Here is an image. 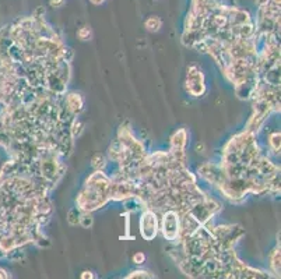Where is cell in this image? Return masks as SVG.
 <instances>
[{"label": "cell", "mask_w": 281, "mask_h": 279, "mask_svg": "<svg viewBox=\"0 0 281 279\" xmlns=\"http://www.w3.org/2000/svg\"><path fill=\"white\" fill-rule=\"evenodd\" d=\"M83 130H84V123L80 120V117H79V116H75V117H73V120H72L70 124H69V132H70V136L73 137V140L77 139V137H80V136H81Z\"/></svg>", "instance_id": "obj_8"}, {"label": "cell", "mask_w": 281, "mask_h": 279, "mask_svg": "<svg viewBox=\"0 0 281 279\" xmlns=\"http://www.w3.org/2000/svg\"><path fill=\"white\" fill-rule=\"evenodd\" d=\"M91 166L95 171H105V168L108 166V159L105 158L104 154L97 152V154L91 158Z\"/></svg>", "instance_id": "obj_10"}, {"label": "cell", "mask_w": 281, "mask_h": 279, "mask_svg": "<svg viewBox=\"0 0 281 279\" xmlns=\"http://www.w3.org/2000/svg\"><path fill=\"white\" fill-rule=\"evenodd\" d=\"M77 36L80 41H90L92 38V31L88 25H83L81 28H79L77 31Z\"/></svg>", "instance_id": "obj_13"}, {"label": "cell", "mask_w": 281, "mask_h": 279, "mask_svg": "<svg viewBox=\"0 0 281 279\" xmlns=\"http://www.w3.org/2000/svg\"><path fill=\"white\" fill-rule=\"evenodd\" d=\"M80 278L81 279H92V278H95V275L92 274L91 271H83L81 272V275H80Z\"/></svg>", "instance_id": "obj_19"}, {"label": "cell", "mask_w": 281, "mask_h": 279, "mask_svg": "<svg viewBox=\"0 0 281 279\" xmlns=\"http://www.w3.org/2000/svg\"><path fill=\"white\" fill-rule=\"evenodd\" d=\"M160 221L158 213L153 209H143L140 216V235L144 240H153L157 236Z\"/></svg>", "instance_id": "obj_2"}, {"label": "cell", "mask_w": 281, "mask_h": 279, "mask_svg": "<svg viewBox=\"0 0 281 279\" xmlns=\"http://www.w3.org/2000/svg\"><path fill=\"white\" fill-rule=\"evenodd\" d=\"M156 275H153L150 271H146V270H134L132 271L126 278H140V279H144V278H154Z\"/></svg>", "instance_id": "obj_14"}, {"label": "cell", "mask_w": 281, "mask_h": 279, "mask_svg": "<svg viewBox=\"0 0 281 279\" xmlns=\"http://www.w3.org/2000/svg\"><path fill=\"white\" fill-rule=\"evenodd\" d=\"M132 261L133 264H136V265H141V264H144V261H146V254L141 253V251H137V253L133 254Z\"/></svg>", "instance_id": "obj_16"}, {"label": "cell", "mask_w": 281, "mask_h": 279, "mask_svg": "<svg viewBox=\"0 0 281 279\" xmlns=\"http://www.w3.org/2000/svg\"><path fill=\"white\" fill-rule=\"evenodd\" d=\"M269 149L273 152L274 155H280L281 148V134L280 132H273L269 134Z\"/></svg>", "instance_id": "obj_7"}, {"label": "cell", "mask_w": 281, "mask_h": 279, "mask_svg": "<svg viewBox=\"0 0 281 279\" xmlns=\"http://www.w3.org/2000/svg\"><path fill=\"white\" fill-rule=\"evenodd\" d=\"M91 4H94V6H101V4H104L107 0H88Z\"/></svg>", "instance_id": "obj_20"}, {"label": "cell", "mask_w": 281, "mask_h": 279, "mask_svg": "<svg viewBox=\"0 0 281 279\" xmlns=\"http://www.w3.org/2000/svg\"><path fill=\"white\" fill-rule=\"evenodd\" d=\"M144 27L149 33H158L162 27V20L157 16H150L144 21Z\"/></svg>", "instance_id": "obj_9"}, {"label": "cell", "mask_w": 281, "mask_h": 279, "mask_svg": "<svg viewBox=\"0 0 281 279\" xmlns=\"http://www.w3.org/2000/svg\"><path fill=\"white\" fill-rule=\"evenodd\" d=\"M80 212H81V209H79L77 207H73V208L69 209V212H67V222H69L72 226H77V225H79Z\"/></svg>", "instance_id": "obj_12"}, {"label": "cell", "mask_w": 281, "mask_h": 279, "mask_svg": "<svg viewBox=\"0 0 281 279\" xmlns=\"http://www.w3.org/2000/svg\"><path fill=\"white\" fill-rule=\"evenodd\" d=\"M188 144V132L186 129H179L171 137V149H185Z\"/></svg>", "instance_id": "obj_5"}, {"label": "cell", "mask_w": 281, "mask_h": 279, "mask_svg": "<svg viewBox=\"0 0 281 279\" xmlns=\"http://www.w3.org/2000/svg\"><path fill=\"white\" fill-rule=\"evenodd\" d=\"M190 48H193V49L199 52V53H201V55H207V52H208V46H207V42L206 39H200V41H196Z\"/></svg>", "instance_id": "obj_15"}, {"label": "cell", "mask_w": 281, "mask_h": 279, "mask_svg": "<svg viewBox=\"0 0 281 279\" xmlns=\"http://www.w3.org/2000/svg\"><path fill=\"white\" fill-rule=\"evenodd\" d=\"M48 3L52 8H60L62 6H65L66 0H48Z\"/></svg>", "instance_id": "obj_17"}, {"label": "cell", "mask_w": 281, "mask_h": 279, "mask_svg": "<svg viewBox=\"0 0 281 279\" xmlns=\"http://www.w3.org/2000/svg\"><path fill=\"white\" fill-rule=\"evenodd\" d=\"M270 270L274 277H280V244L270 253Z\"/></svg>", "instance_id": "obj_6"}, {"label": "cell", "mask_w": 281, "mask_h": 279, "mask_svg": "<svg viewBox=\"0 0 281 279\" xmlns=\"http://www.w3.org/2000/svg\"><path fill=\"white\" fill-rule=\"evenodd\" d=\"M65 104L67 109L75 116H80V113L84 110V99L77 92H69L67 95H65Z\"/></svg>", "instance_id": "obj_4"}, {"label": "cell", "mask_w": 281, "mask_h": 279, "mask_svg": "<svg viewBox=\"0 0 281 279\" xmlns=\"http://www.w3.org/2000/svg\"><path fill=\"white\" fill-rule=\"evenodd\" d=\"M45 8L43 6H40V7L37 8L35 11H34V18H45Z\"/></svg>", "instance_id": "obj_18"}, {"label": "cell", "mask_w": 281, "mask_h": 279, "mask_svg": "<svg viewBox=\"0 0 281 279\" xmlns=\"http://www.w3.org/2000/svg\"><path fill=\"white\" fill-rule=\"evenodd\" d=\"M181 216L175 209H165L161 212V232L162 236L172 244H179Z\"/></svg>", "instance_id": "obj_1"}, {"label": "cell", "mask_w": 281, "mask_h": 279, "mask_svg": "<svg viewBox=\"0 0 281 279\" xmlns=\"http://www.w3.org/2000/svg\"><path fill=\"white\" fill-rule=\"evenodd\" d=\"M186 91L192 97H201L206 92V84H204V75L198 66L188 67L186 74Z\"/></svg>", "instance_id": "obj_3"}, {"label": "cell", "mask_w": 281, "mask_h": 279, "mask_svg": "<svg viewBox=\"0 0 281 279\" xmlns=\"http://www.w3.org/2000/svg\"><path fill=\"white\" fill-rule=\"evenodd\" d=\"M94 223V216L90 211H81L80 212V219H79V225H81L84 229H90Z\"/></svg>", "instance_id": "obj_11"}]
</instances>
